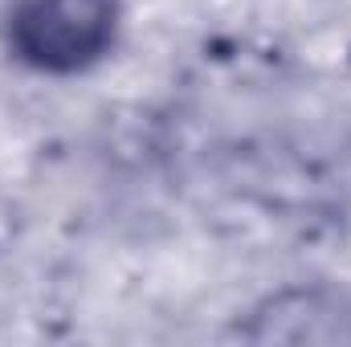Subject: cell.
<instances>
[{"label": "cell", "mask_w": 351, "mask_h": 347, "mask_svg": "<svg viewBox=\"0 0 351 347\" xmlns=\"http://www.w3.org/2000/svg\"><path fill=\"white\" fill-rule=\"evenodd\" d=\"M119 29V0H25L12 12L8 41L21 62L45 74L94 66Z\"/></svg>", "instance_id": "cell-1"}]
</instances>
